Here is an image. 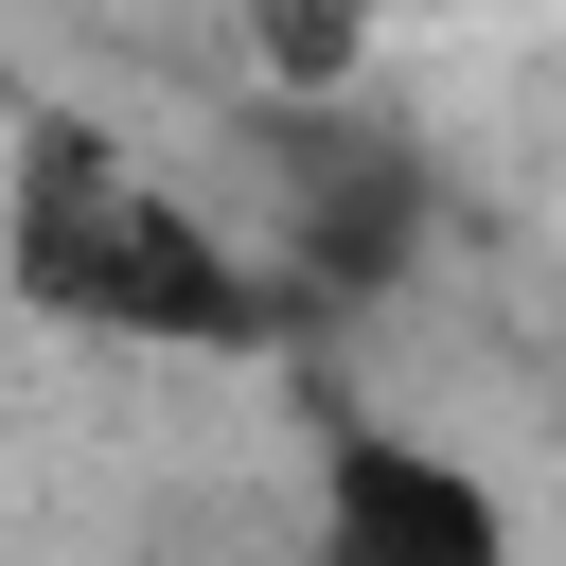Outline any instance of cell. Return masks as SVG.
Here are the masks:
<instances>
[{"mask_svg": "<svg viewBox=\"0 0 566 566\" xmlns=\"http://www.w3.org/2000/svg\"><path fill=\"white\" fill-rule=\"evenodd\" d=\"M0 301L106 354H283L301 318L283 265L195 177H159L124 124H71V106L0 142Z\"/></svg>", "mask_w": 566, "mask_h": 566, "instance_id": "6da1fadb", "label": "cell"}, {"mask_svg": "<svg viewBox=\"0 0 566 566\" xmlns=\"http://www.w3.org/2000/svg\"><path fill=\"white\" fill-rule=\"evenodd\" d=\"M230 18H248V88H265V106H354L371 0H230Z\"/></svg>", "mask_w": 566, "mask_h": 566, "instance_id": "277c9868", "label": "cell"}, {"mask_svg": "<svg viewBox=\"0 0 566 566\" xmlns=\"http://www.w3.org/2000/svg\"><path fill=\"white\" fill-rule=\"evenodd\" d=\"M301 566H531V548H513V495L442 424H389L336 389L301 442Z\"/></svg>", "mask_w": 566, "mask_h": 566, "instance_id": "7a4b0ae2", "label": "cell"}, {"mask_svg": "<svg viewBox=\"0 0 566 566\" xmlns=\"http://www.w3.org/2000/svg\"><path fill=\"white\" fill-rule=\"evenodd\" d=\"M248 142H265V177H283V230H248V248L283 265V301H301V283H318V301H371V283L407 265V230H424V159H407L371 106H265Z\"/></svg>", "mask_w": 566, "mask_h": 566, "instance_id": "3957f363", "label": "cell"}]
</instances>
